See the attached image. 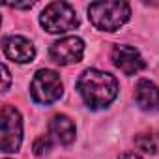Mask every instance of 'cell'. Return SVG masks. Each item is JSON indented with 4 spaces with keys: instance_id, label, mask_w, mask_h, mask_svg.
Wrapping results in <instances>:
<instances>
[{
    "instance_id": "6da1fadb",
    "label": "cell",
    "mask_w": 159,
    "mask_h": 159,
    "mask_svg": "<svg viewBox=\"0 0 159 159\" xmlns=\"http://www.w3.org/2000/svg\"><path fill=\"white\" fill-rule=\"evenodd\" d=\"M77 90L86 107L98 111L109 107L118 96V81L107 71L86 69L77 81Z\"/></svg>"
},
{
    "instance_id": "7a4b0ae2",
    "label": "cell",
    "mask_w": 159,
    "mask_h": 159,
    "mask_svg": "<svg viewBox=\"0 0 159 159\" xmlns=\"http://www.w3.org/2000/svg\"><path fill=\"white\" fill-rule=\"evenodd\" d=\"M131 8L127 2H94L88 6V19L90 23L103 32H114L129 21Z\"/></svg>"
},
{
    "instance_id": "3957f363",
    "label": "cell",
    "mask_w": 159,
    "mask_h": 159,
    "mask_svg": "<svg viewBox=\"0 0 159 159\" xmlns=\"http://www.w3.org/2000/svg\"><path fill=\"white\" fill-rule=\"evenodd\" d=\"M39 25L49 34H66L79 25V17L67 2H51L41 11Z\"/></svg>"
},
{
    "instance_id": "277c9868",
    "label": "cell",
    "mask_w": 159,
    "mask_h": 159,
    "mask_svg": "<svg viewBox=\"0 0 159 159\" xmlns=\"http://www.w3.org/2000/svg\"><path fill=\"white\" fill-rule=\"evenodd\" d=\"M64 86L60 81V75L52 69H39L36 71L30 83V96L39 105H52L62 98Z\"/></svg>"
},
{
    "instance_id": "5b68a950",
    "label": "cell",
    "mask_w": 159,
    "mask_h": 159,
    "mask_svg": "<svg viewBox=\"0 0 159 159\" xmlns=\"http://www.w3.org/2000/svg\"><path fill=\"white\" fill-rule=\"evenodd\" d=\"M0 150L4 153H13L23 142V118L19 111L11 105H4L0 112Z\"/></svg>"
},
{
    "instance_id": "8992f818",
    "label": "cell",
    "mask_w": 159,
    "mask_h": 159,
    "mask_svg": "<svg viewBox=\"0 0 159 159\" xmlns=\"http://www.w3.org/2000/svg\"><path fill=\"white\" fill-rule=\"evenodd\" d=\"M51 58L60 64V66H69V64H77L81 62L83 54H84V41L79 36H66L60 38L58 41H54L49 49Z\"/></svg>"
},
{
    "instance_id": "52a82bcc",
    "label": "cell",
    "mask_w": 159,
    "mask_h": 159,
    "mask_svg": "<svg viewBox=\"0 0 159 159\" xmlns=\"http://www.w3.org/2000/svg\"><path fill=\"white\" fill-rule=\"evenodd\" d=\"M111 60L124 75H137L146 66L140 52L129 45H116L111 52Z\"/></svg>"
},
{
    "instance_id": "ba28073f",
    "label": "cell",
    "mask_w": 159,
    "mask_h": 159,
    "mask_svg": "<svg viewBox=\"0 0 159 159\" xmlns=\"http://www.w3.org/2000/svg\"><path fill=\"white\" fill-rule=\"evenodd\" d=\"M2 49L4 54L17 64H28L36 58V47L25 36H8L2 43Z\"/></svg>"
},
{
    "instance_id": "9c48e42d",
    "label": "cell",
    "mask_w": 159,
    "mask_h": 159,
    "mask_svg": "<svg viewBox=\"0 0 159 159\" xmlns=\"http://www.w3.org/2000/svg\"><path fill=\"white\" fill-rule=\"evenodd\" d=\"M135 101L139 109L146 112L159 111V86L148 81V79H140L135 86Z\"/></svg>"
},
{
    "instance_id": "30bf717a",
    "label": "cell",
    "mask_w": 159,
    "mask_h": 159,
    "mask_svg": "<svg viewBox=\"0 0 159 159\" xmlns=\"http://www.w3.org/2000/svg\"><path fill=\"white\" fill-rule=\"evenodd\" d=\"M49 135L62 146H69L75 140V124L66 114H56L49 122Z\"/></svg>"
},
{
    "instance_id": "8fae6325",
    "label": "cell",
    "mask_w": 159,
    "mask_h": 159,
    "mask_svg": "<svg viewBox=\"0 0 159 159\" xmlns=\"http://www.w3.org/2000/svg\"><path fill=\"white\" fill-rule=\"evenodd\" d=\"M135 146L144 153H152V155L159 153V133L150 131V133L137 135L135 137Z\"/></svg>"
},
{
    "instance_id": "7c38bea8",
    "label": "cell",
    "mask_w": 159,
    "mask_h": 159,
    "mask_svg": "<svg viewBox=\"0 0 159 159\" xmlns=\"http://www.w3.org/2000/svg\"><path fill=\"white\" fill-rule=\"evenodd\" d=\"M51 146H52V139H51V135H41V137H38V139L34 140L32 150H34L36 155H45V153H49Z\"/></svg>"
},
{
    "instance_id": "4fadbf2b",
    "label": "cell",
    "mask_w": 159,
    "mask_h": 159,
    "mask_svg": "<svg viewBox=\"0 0 159 159\" xmlns=\"http://www.w3.org/2000/svg\"><path fill=\"white\" fill-rule=\"evenodd\" d=\"M2 73H4V86H2V90L6 92V90L10 88V81H11V77H10V69H8V66H6V64H2Z\"/></svg>"
},
{
    "instance_id": "5bb4252c",
    "label": "cell",
    "mask_w": 159,
    "mask_h": 159,
    "mask_svg": "<svg viewBox=\"0 0 159 159\" xmlns=\"http://www.w3.org/2000/svg\"><path fill=\"white\" fill-rule=\"evenodd\" d=\"M118 159H142L140 155H137V153H122Z\"/></svg>"
}]
</instances>
